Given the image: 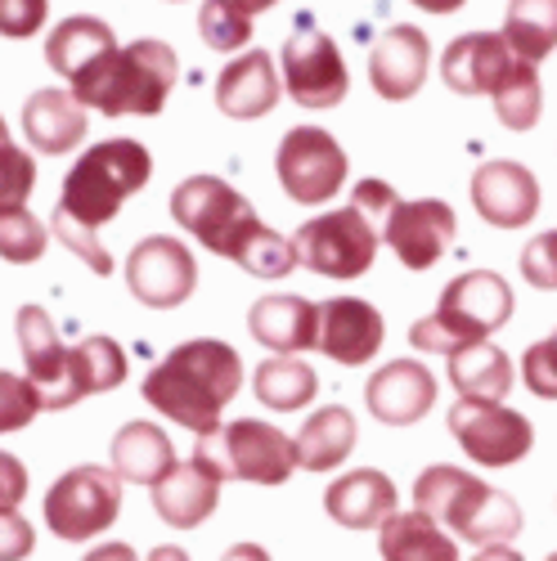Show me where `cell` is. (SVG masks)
I'll return each mask as SVG.
<instances>
[{
	"mask_svg": "<svg viewBox=\"0 0 557 561\" xmlns=\"http://www.w3.org/2000/svg\"><path fill=\"white\" fill-rule=\"evenodd\" d=\"M473 207L495 229H522L539 211V180L513 158H495L473 171Z\"/></svg>",
	"mask_w": 557,
	"mask_h": 561,
	"instance_id": "cell-19",
	"label": "cell"
},
{
	"mask_svg": "<svg viewBox=\"0 0 557 561\" xmlns=\"http://www.w3.org/2000/svg\"><path fill=\"white\" fill-rule=\"evenodd\" d=\"M323 512L342 530H378L387 517L400 512V490L378 467H355V472H342L323 490Z\"/></svg>",
	"mask_w": 557,
	"mask_h": 561,
	"instance_id": "cell-22",
	"label": "cell"
},
{
	"mask_svg": "<svg viewBox=\"0 0 557 561\" xmlns=\"http://www.w3.org/2000/svg\"><path fill=\"white\" fill-rule=\"evenodd\" d=\"M522 387L539 400H557V333L539 337L522 355Z\"/></svg>",
	"mask_w": 557,
	"mask_h": 561,
	"instance_id": "cell-40",
	"label": "cell"
},
{
	"mask_svg": "<svg viewBox=\"0 0 557 561\" xmlns=\"http://www.w3.org/2000/svg\"><path fill=\"white\" fill-rule=\"evenodd\" d=\"M113 472L126 481V485H158L171 467H175V449H171V436L158 427V423H126L117 436H113Z\"/></svg>",
	"mask_w": 557,
	"mask_h": 561,
	"instance_id": "cell-29",
	"label": "cell"
},
{
	"mask_svg": "<svg viewBox=\"0 0 557 561\" xmlns=\"http://www.w3.org/2000/svg\"><path fill=\"white\" fill-rule=\"evenodd\" d=\"M508 319H513V288H508V278L495 270H468L450 278L436 310L409 329V346L432 351V355H454L463 346L490 342Z\"/></svg>",
	"mask_w": 557,
	"mask_h": 561,
	"instance_id": "cell-5",
	"label": "cell"
},
{
	"mask_svg": "<svg viewBox=\"0 0 557 561\" xmlns=\"http://www.w3.org/2000/svg\"><path fill=\"white\" fill-rule=\"evenodd\" d=\"M503 41L513 45V55L539 68L557 50V0H508L503 14Z\"/></svg>",
	"mask_w": 557,
	"mask_h": 561,
	"instance_id": "cell-33",
	"label": "cell"
},
{
	"mask_svg": "<svg viewBox=\"0 0 557 561\" xmlns=\"http://www.w3.org/2000/svg\"><path fill=\"white\" fill-rule=\"evenodd\" d=\"M450 368V387L458 391V400H495L503 404V396L518 387V368L499 346L481 342V346H463L454 355H445Z\"/></svg>",
	"mask_w": 557,
	"mask_h": 561,
	"instance_id": "cell-30",
	"label": "cell"
},
{
	"mask_svg": "<svg viewBox=\"0 0 557 561\" xmlns=\"http://www.w3.org/2000/svg\"><path fill=\"white\" fill-rule=\"evenodd\" d=\"M113 50H117V36L95 14H72L64 23H55V32L45 36V64H50L59 77H68V81L90 72L100 59H109Z\"/></svg>",
	"mask_w": 557,
	"mask_h": 561,
	"instance_id": "cell-26",
	"label": "cell"
},
{
	"mask_svg": "<svg viewBox=\"0 0 557 561\" xmlns=\"http://www.w3.org/2000/svg\"><path fill=\"white\" fill-rule=\"evenodd\" d=\"M248 333L274 351V355H302L319 351V306L297 297V293H274L261 297L248 310Z\"/></svg>",
	"mask_w": 557,
	"mask_h": 561,
	"instance_id": "cell-24",
	"label": "cell"
},
{
	"mask_svg": "<svg viewBox=\"0 0 557 561\" xmlns=\"http://www.w3.org/2000/svg\"><path fill=\"white\" fill-rule=\"evenodd\" d=\"M194 449L220 467L225 481L284 485L297 472V440L265 417H235L216 436H203Z\"/></svg>",
	"mask_w": 557,
	"mask_h": 561,
	"instance_id": "cell-9",
	"label": "cell"
},
{
	"mask_svg": "<svg viewBox=\"0 0 557 561\" xmlns=\"http://www.w3.org/2000/svg\"><path fill=\"white\" fill-rule=\"evenodd\" d=\"M180 81V59L167 41L139 36L117 45L109 59L72 81V95L81 108H95L104 117H158Z\"/></svg>",
	"mask_w": 557,
	"mask_h": 561,
	"instance_id": "cell-3",
	"label": "cell"
},
{
	"mask_svg": "<svg viewBox=\"0 0 557 561\" xmlns=\"http://www.w3.org/2000/svg\"><path fill=\"white\" fill-rule=\"evenodd\" d=\"M252 391L270 413H297L315 400L319 373L297 355H270L252 373Z\"/></svg>",
	"mask_w": 557,
	"mask_h": 561,
	"instance_id": "cell-32",
	"label": "cell"
},
{
	"mask_svg": "<svg viewBox=\"0 0 557 561\" xmlns=\"http://www.w3.org/2000/svg\"><path fill=\"white\" fill-rule=\"evenodd\" d=\"M36 552V526L23 512H0V561H27Z\"/></svg>",
	"mask_w": 557,
	"mask_h": 561,
	"instance_id": "cell-43",
	"label": "cell"
},
{
	"mask_svg": "<svg viewBox=\"0 0 557 561\" xmlns=\"http://www.w3.org/2000/svg\"><path fill=\"white\" fill-rule=\"evenodd\" d=\"M522 278L539 293H557V229H544L522 248Z\"/></svg>",
	"mask_w": 557,
	"mask_h": 561,
	"instance_id": "cell-41",
	"label": "cell"
},
{
	"mask_svg": "<svg viewBox=\"0 0 557 561\" xmlns=\"http://www.w3.org/2000/svg\"><path fill=\"white\" fill-rule=\"evenodd\" d=\"M387 342V319L364 297H329L319 306V351L342 368L368 364Z\"/></svg>",
	"mask_w": 557,
	"mask_h": 561,
	"instance_id": "cell-20",
	"label": "cell"
},
{
	"mask_svg": "<svg viewBox=\"0 0 557 561\" xmlns=\"http://www.w3.org/2000/svg\"><path fill=\"white\" fill-rule=\"evenodd\" d=\"M171 216L184 233L225 261H243L252 239L265 229V220L252 211V203L220 175H190L171 190Z\"/></svg>",
	"mask_w": 557,
	"mask_h": 561,
	"instance_id": "cell-6",
	"label": "cell"
},
{
	"mask_svg": "<svg viewBox=\"0 0 557 561\" xmlns=\"http://www.w3.org/2000/svg\"><path fill=\"white\" fill-rule=\"evenodd\" d=\"M495 113H499V122L508 126V130H518V135H526V130H535V122H539V113H544V85H539V68H522L513 81H508L499 95H495Z\"/></svg>",
	"mask_w": 557,
	"mask_h": 561,
	"instance_id": "cell-36",
	"label": "cell"
},
{
	"mask_svg": "<svg viewBox=\"0 0 557 561\" xmlns=\"http://www.w3.org/2000/svg\"><path fill=\"white\" fill-rule=\"evenodd\" d=\"M32 190H36V158L19 149L10 135H0V211L27 207Z\"/></svg>",
	"mask_w": 557,
	"mask_h": 561,
	"instance_id": "cell-37",
	"label": "cell"
},
{
	"mask_svg": "<svg viewBox=\"0 0 557 561\" xmlns=\"http://www.w3.org/2000/svg\"><path fill=\"white\" fill-rule=\"evenodd\" d=\"M41 409H45L41 391H36L27 378H19V373H5V368H0V436L23 432Z\"/></svg>",
	"mask_w": 557,
	"mask_h": 561,
	"instance_id": "cell-38",
	"label": "cell"
},
{
	"mask_svg": "<svg viewBox=\"0 0 557 561\" xmlns=\"http://www.w3.org/2000/svg\"><path fill=\"white\" fill-rule=\"evenodd\" d=\"M445 427L458 449L481 467H518L535 449L531 417L495 400H454Z\"/></svg>",
	"mask_w": 557,
	"mask_h": 561,
	"instance_id": "cell-12",
	"label": "cell"
},
{
	"mask_svg": "<svg viewBox=\"0 0 557 561\" xmlns=\"http://www.w3.org/2000/svg\"><path fill=\"white\" fill-rule=\"evenodd\" d=\"M50 248V229L41 225L32 207H5L0 211V261L10 265H32Z\"/></svg>",
	"mask_w": 557,
	"mask_h": 561,
	"instance_id": "cell-35",
	"label": "cell"
},
{
	"mask_svg": "<svg viewBox=\"0 0 557 561\" xmlns=\"http://www.w3.org/2000/svg\"><path fill=\"white\" fill-rule=\"evenodd\" d=\"M198 36L207 41V50L216 55H235L252 41V14L239 0H203L198 10Z\"/></svg>",
	"mask_w": 557,
	"mask_h": 561,
	"instance_id": "cell-34",
	"label": "cell"
},
{
	"mask_svg": "<svg viewBox=\"0 0 557 561\" xmlns=\"http://www.w3.org/2000/svg\"><path fill=\"white\" fill-rule=\"evenodd\" d=\"M23 135L36 153L64 158L86 139V108L77 104L72 90H36L23 104Z\"/></svg>",
	"mask_w": 557,
	"mask_h": 561,
	"instance_id": "cell-25",
	"label": "cell"
},
{
	"mask_svg": "<svg viewBox=\"0 0 557 561\" xmlns=\"http://www.w3.org/2000/svg\"><path fill=\"white\" fill-rule=\"evenodd\" d=\"M378 552L383 561H463L458 539L418 507L396 512L378 526Z\"/></svg>",
	"mask_w": 557,
	"mask_h": 561,
	"instance_id": "cell-27",
	"label": "cell"
},
{
	"mask_svg": "<svg viewBox=\"0 0 557 561\" xmlns=\"http://www.w3.org/2000/svg\"><path fill=\"white\" fill-rule=\"evenodd\" d=\"M122 477L113 467H95V462H81L72 472H64L50 490H45V526L55 530V539L64 543H90L100 539L104 530L117 526V512H122Z\"/></svg>",
	"mask_w": 557,
	"mask_h": 561,
	"instance_id": "cell-8",
	"label": "cell"
},
{
	"mask_svg": "<svg viewBox=\"0 0 557 561\" xmlns=\"http://www.w3.org/2000/svg\"><path fill=\"white\" fill-rule=\"evenodd\" d=\"M239 5H243L248 14H261V10H270V5H278V0H239Z\"/></svg>",
	"mask_w": 557,
	"mask_h": 561,
	"instance_id": "cell-51",
	"label": "cell"
},
{
	"mask_svg": "<svg viewBox=\"0 0 557 561\" xmlns=\"http://www.w3.org/2000/svg\"><path fill=\"white\" fill-rule=\"evenodd\" d=\"M126 382V351L95 333L77 346H68V404L86 400V396H104V391H117Z\"/></svg>",
	"mask_w": 557,
	"mask_h": 561,
	"instance_id": "cell-31",
	"label": "cell"
},
{
	"mask_svg": "<svg viewBox=\"0 0 557 561\" xmlns=\"http://www.w3.org/2000/svg\"><path fill=\"white\" fill-rule=\"evenodd\" d=\"M0 135H10V130H5V117H0Z\"/></svg>",
	"mask_w": 557,
	"mask_h": 561,
	"instance_id": "cell-52",
	"label": "cell"
},
{
	"mask_svg": "<svg viewBox=\"0 0 557 561\" xmlns=\"http://www.w3.org/2000/svg\"><path fill=\"white\" fill-rule=\"evenodd\" d=\"M473 561H526V557L513 543H490V548H477Z\"/></svg>",
	"mask_w": 557,
	"mask_h": 561,
	"instance_id": "cell-47",
	"label": "cell"
},
{
	"mask_svg": "<svg viewBox=\"0 0 557 561\" xmlns=\"http://www.w3.org/2000/svg\"><path fill=\"white\" fill-rule=\"evenodd\" d=\"M50 19V0H0V36L27 41Z\"/></svg>",
	"mask_w": 557,
	"mask_h": 561,
	"instance_id": "cell-42",
	"label": "cell"
},
{
	"mask_svg": "<svg viewBox=\"0 0 557 561\" xmlns=\"http://www.w3.org/2000/svg\"><path fill=\"white\" fill-rule=\"evenodd\" d=\"M126 288L139 306L149 310H175L194 297L198 288V261L190 243L167 239V233H149L126 252Z\"/></svg>",
	"mask_w": 557,
	"mask_h": 561,
	"instance_id": "cell-13",
	"label": "cell"
},
{
	"mask_svg": "<svg viewBox=\"0 0 557 561\" xmlns=\"http://www.w3.org/2000/svg\"><path fill=\"white\" fill-rule=\"evenodd\" d=\"M220 467L207 458V454H190L184 462H175L171 472L149 485V499H154V512L162 517V526L171 530H198L212 512L220 507Z\"/></svg>",
	"mask_w": 557,
	"mask_h": 561,
	"instance_id": "cell-16",
	"label": "cell"
},
{
	"mask_svg": "<svg viewBox=\"0 0 557 561\" xmlns=\"http://www.w3.org/2000/svg\"><path fill=\"white\" fill-rule=\"evenodd\" d=\"M14 329H19V351L27 364V382L41 391L45 409H68V346L59 342L55 319L41 306H23Z\"/></svg>",
	"mask_w": 557,
	"mask_h": 561,
	"instance_id": "cell-21",
	"label": "cell"
},
{
	"mask_svg": "<svg viewBox=\"0 0 557 561\" xmlns=\"http://www.w3.org/2000/svg\"><path fill=\"white\" fill-rule=\"evenodd\" d=\"M243 391V359L239 351L220 337H194L180 342L171 355H162L149 378H145V400L162 417L180 423L184 432L216 436L225 423V409Z\"/></svg>",
	"mask_w": 557,
	"mask_h": 561,
	"instance_id": "cell-1",
	"label": "cell"
},
{
	"mask_svg": "<svg viewBox=\"0 0 557 561\" xmlns=\"http://www.w3.org/2000/svg\"><path fill=\"white\" fill-rule=\"evenodd\" d=\"M548 561H557V552H548Z\"/></svg>",
	"mask_w": 557,
	"mask_h": 561,
	"instance_id": "cell-53",
	"label": "cell"
},
{
	"mask_svg": "<svg viewBox=\"0 0 557 561\" xmlns=\"http://www.w3.org/2000/svg\"><path fill=\"white\" fill-rule=\"evenodd\" d=\"M413 507L428 512L432 522H441L454 539L490 548V543H513L526 530V517L513 494H503L486 485L468 467L432 462L413 481Z\"/></svg>",
	"mask_w": 557,
	"mask_h": 561,
	"instance_id": "cell-2",
	"label": "cell"
},
{
	"mask_svg": "<svg viewBox=\"0 0 557 561\" xmlns=\"http://www.w3.org/2000/svg\"><path fill=\"white\" fill-rule=\"evenodd\" d=\"M50 233L55 239L77 256V261H86L90 270H95L100 278L104 274H113V256H109V248L100 243V229H86V225H77L72 216H64V211H55V220H50Z\"/></svg>",
	"mask_w": 557,
	"mask_h": 561,
	"instance_id": "cell-39",
	"label": "cell"
},
{
	"mask_svg": "<svg viewBox=\"0 0 557 561\" xmlns=\"http://www.w3.org/2000/svg\"><path fill=\"white\" fill-rule=\"evenodd\" d=\"M364 404L383 427H413L436 409V378L423 359H387L364 382Z\"/></svg>",
	"mask_w": 557,
	"mask_h": 561,
	"instance_id": "cell-18",
	"label": "cell"
},
{
	"mask_svg": "<svg viewBox=\"0 0 557 561\" xmlns=\"http://www.w3.org/2000/svg\"><path fill=\"white\" fill-rule=\"evenodd\" d=\"M220 561H274L261 543H235V548H225V557Z\"/></svg>",
	"mask_w": 557,
	"mask_h": 561,
	"instance_id": "cell-48",
	"label": "cell"
},
{
	"mask_svg": "<svg viewBox=\"0 0 557 561\" xmlns=\"http://www.w3.org/2000/svg\"><path fill=\"white\" fill-rule=\"evenodd\" d=\"M149 175H154V153L139 139H100L68 167L55 211L72 216L86 229H104L109 220H117L126 198L145 190Z\"/></svg>",
	"mask_w": 557,
	"mask_h": 561,
	"instance_id": "cell-4",
	"label": "cell"
},
{
	"mask_svg": "<svg viewBox=\"0 0 557 561\" xmlns=\"http://www.w3.org/2000/svg\"><path fill=\"white\" fill-rule=\"evenodd\" d=\"M278 100H284V77H278L265 50H248L239 59H229L216 77V108L235 122H257L274 113Z\"/></svg>",
	"mask_w": 557,
	"mask_h": 561,
	"instance_id": "cell-23",
	"label": "cell"
},
{
	"mask_svg": "<svg viewBox=\"0 0 557 561\" xmlns=\"http://www.w3.org/2000/svg\"><path fill=\"white\" fill-rule=\"evenodd\" d=\"M378 243H383V229L355 203L319 211L293 233L297 261L319 278H360V274H368L378 261Z\"/></svg>",
	"mask_w": 557,
	"mask_h": 561,
	"instance_id": "cell-7",
	"label": "cell"
},
{
	"mask_svg": "<svg viewBox=\"0 0 557 561\" xmlns=\"http://www.w3.org/2000/svg\"><path fill=\"white\" fill-rule=\"evenodd\" d=\"M526 68V59L513 55V45L503 41V32H463L445 45L441 55V81L454 95H499V90Z\"/></svg>",
	"mask_w": 557,
	"mask_h": 561,
	"instance_id": "cell-14",
	"label": "cell"
},
{
	"mask_svg": "<svg viewBox=\"0 0 557 561\" xmlns=\"http://www.w3.org/2000/svg\"><path fill=\"white\" fill-rule=\"evenodd\" d=\"M454 233H458V216L450 203L441 198H418V203H396V211L383 220V243L396 252V261L413 274H423L432 270L450 243H454Z\"/></svg>",
	"mask_w": 557,
	"mask_h": 561,
	"instance_id": "cell-15",
	"label": "cell"
},
{
	"mask_svg": "<svg viewBox=\"0 0 557 561\" xmlns=\"http://www.w3.org/2000/svg\"><path fill=\"white\" fill-rule=\"evenodd\" d=\"M23 499H27V467L19 462V454L0 449V512H19Z\"/></svg>",
	"mask_w": 557,
	"mask_h": 561,
	"instance_id": "cell-45",
	"label": "cell"
},
{
	"mask_svg": "<svg viewBox=\"0 0 557 561\" xmlns=\"http://www.w3.org/2000/svg\"><path fill=\"white\" fill-rule=\"evenodd\" d=\"M293 440H297V467H306V472H338L360 440V423L346 404H323L319 413L306 417Z\"/></svg>",
	"mask_w": 557,
	"mask_h": 561,
	"instance_id": "cell-28",
	"label": "cell"
},
{
	"mask_svg": "<svg viewBox=\"0 0 557 561\" xmlns=\"http://www.w3.org/2000/svg\"><path fill=\"white\" fill-rule=\"evenodd\" d=\"M149 561H190V552H184L180 543H158V548L149 552Z\"/></svg>",
	"mask_w": 557,
	"mask_h": 561,
	"instance_id": "cell-50",
	"label": "cell"
},
{
	"mask_svg": "<svg viewBox=\"0 0 557 561\" xmlns=\"http://www.w3.org/2000/svg\"><path fill=\"white\" fill-rule=\"evenodd\" d=\"M81 561H139V557H135L130 543H117V539H113V543H95Z\"/></svg>",
	"mask_w": 557,
	"mask_h": 561,
	"instance_id": "cell-46",
	"label": "cell"
},
{
	"mask_svg": "<svg viewBox=\"0 0 557 561\" xmlns=\"http://www.w3.org/2000/svg\"><path fill=\"white\" fill-rule=\"evenodd\" d=\"M278 77H284V95L302 108H338L351 95V72L338 41L315 27L310 14H297L293 36L278 50Z\"/></svg>",
	"mask_w": 557,
	"mask_h": 561,
	"instance_id": "cell-10",
	"label": "cell"
},
{
	"mask_svg": "<svg viewBox=\"0 0 557 561\" xmlns=\"http://www.w3.org/2000/svg\"><path fill=\"white\" fill-rule=\"evenodd\" d=\"M346 149L333 139V130L323 126H293L274 149V175L278 190L302 207L333 203L346 184Z\"/></svg>",
	"mask_w": 557,
	"mask_h": 561,
	"instance_id": "cell-11",
	"label": "cell"
},
{
	"mask_svg": "<svg viewBox=\"0 0 557 561\" xmlns=\"http://www.w3.org/2000/svg\"><path fill=\"white\" fill-rule=\"evenodd\" d=\"M409 5H418L423 14H454V10L468 5V0H409Z\"/></svg>",
	"mask_w": 557,
	"mask_h": 561,
	"instance_id": "cell-49",
	"label": "cell"
},
{
	"mask_svg": "<svg viewBox=\"0 0 557 561\" xmlns=\"http://www.w3.org/2000/svg\"><path fill=\"white\" fill-rule=\"evenodd\" d=\"M351 203L368 216V220H374L378 229H383V220L396 211V203H400V194L391 190V184L387 180H360L355 184V194H351Z\"/></svg>",
	"mask_w": 557,
	"mask_h": 561,
	"instance_id": "cell-44",
	"label": "cell"
},
{
	"mask_svg": "<svg viewBox=\"0 0 557 561\" xmlns=\"http://www.w3.org/2000/svg\"><path fill=\"white\" fill-rule=\"evenodd\" d=\"M428 68H432V41L413 23L387 27L374 50H368V85L387 104L413 100L428 85Z\"/></svg>",
	"mask_w": 557,
	"mask_h": 561,
	"instance_id": "cell-17",
	"label": "cell"
}]
</instances>
